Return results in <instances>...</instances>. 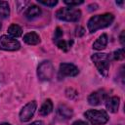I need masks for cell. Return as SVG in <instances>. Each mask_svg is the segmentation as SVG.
Instances as JSON below:
<instances>
[{
    "label": "cell",
    "mask_w": 125,
    "mask_h": 125,
    "mask_svg": "<svg viewBox=\"0 0 125 125\" xmlns=\"http://www.w3.org/2000/svg\"><path fill=\"white\" fill-rule=\"evenodd\" d=\"M114 20V16L110 13H105L103 15H97L92 17L88 21V29L91 33L97 31L98 29L104 28L111 24V22Z\"/></svg>",
    "instance_id": "obj_1"
},
{
    "label": "cell",
    "mask_w": 125,
    "mask_h": 125,
    "mask_svg": "<svg viewBox=\"0 0 125 125\" xmlns=\"http://www.w3.org/2000/svg\"><path fill=\"white\" fill-rule=\"evenodd\" d=\"M91 60L97 66L98 70L104 76H106L109 69V62H110V55L104 53H97L91 57Z\"/></svg>",
    "instance_id": "obj_2"
},
{
    "label": "cell",
    "mask_w": 125,
    "mask_h": 125,
    "mask_svg": "<svg viewBox=\"0 0 125 125\" xmlns=\"http://www.w3.org/2000/svg\"><path fill=\"white\" fill-rule=\"evenodd\" d=\"M56 17L64 21H78L81 18V11L72 7H64L56 12Z\"/></svg>",
    "instance_id": "obj_3"
},
{
    "label": "cell",
    "mask_w": 125,
    "mask_h": 125,
    "mask_svg": "<svg viewBox=\"0 0 125 125\" xmlns=\"http://www.w3.org/2000/svg\"><path fill=\"white\" fill-rule=\"evenodd\" d=\"M84 115L93 125H103L108 121V115L104 110L89 109L84 113Z\"/></svg>",
    "instance_id": "obj_4"
},
{
    "label": "cell",
    "mask_w": 125,
    "mask_h": 125,
    "mask_svg": "<svg viewBox=\"0 0 125 125\" xmlns=\"http://www.w3.org/2000/svg\"><path fill=\"white\" fill-rule=\"evenodd\" d=\"M37 74L40 80L42 81H49L53 78L54 75V66L50 61L42 62L37 68Z\"/></svg>",
    "instance_id": "obj_5"
},
{
    "label": "cell",
    "mask_w": 125,
    "mask_h": 125,
    "mask_svg": "<svg viewBox=\"0 0 125 125\" xmlns=\"http://www.w3.org/2000/svg\"><path fill=\"white\" fill-rule=\"evenodd\" d=\"M21 47L20 42L11 36L2 35L0 37V49L5 51H17Z\"/></svg>",
    "instance_id": "obj_6"
},
{
    "label": "cell",
    "mask_w": 125,
    "mask_h": 125,
    "mask_svg": "<svg viewBox=\"0 0 125 125\" xmlns=\"http://www.w3.org/2000/svg\"><path fill=\"white\" fill-rule=\"evenodd\" d=\"M36 106H37V104H36L35 101L29 102L28 104H26L22 107L21 112H20V119H21V121H22V122L29 121L31 119V117L33 116L35 110H36Z\"/></svg>",
    "instance_id": "obj_7"
},
{
    "label": "cell",
    "mask_w": 125,
    "mask_h": 125,
    "mask_svg": "<svg viewBox=\"0 0 125 125\" xmlns=\"http://www.w3.org/2000/svg\"><path fill=\"white\" fill-rule=\"evenodd\" d=\"M107 99V94L104 90H98L93 92L88 97V103L91 105H98Z\"/></svg>",
    "instance_id": "obj_8"
},
{
    "label": "cell",
    "mask_w": 125,
    "mask_h": 125,
    "mask_svg": "<svg viewBox=\"0 0 125 125\" xmlns=\"http://www.w3.org/2000/svg\"><path fill=\"white\" fill-rule=\"evenodd\" d=\"M79 73V69L72 63L62 62L60 65V74L62 76H75Z\"/></svg>",
    "instance_id": "obj_9"
},
{
    "label": "cell",
    "mask_w": 125,
    "mask_h": 125,
    "mask_svg": "<svg viewBox=\"0 0 125 125\" xmlns=\"http://www.w3.org/2000/svg\"><path fill=\"white\" fill-rule=\"evenodd\" d=\"M119 104H120V99H119L118 97H116V96L107 98V99L105 100V106H106V109L109 110V111L112 112V113L117 112L118 107H119Z\"/></svg>",
    "instance_id": "obj_10"
},
{
    "label": "cell",
    "mask_w": 125,
    "mask_h": 125,
    "mask_svg": "<svg viewBox=\"0 0 125 125\" xmlns=\"http://www.w3.org/2000/svg\"><path fill=\"white\" fill-rule=\"evenodd\" d=\"M40 14H41V9L38 6H36V5H31L25 11L24 16L28 20H32V19H35L38 16H40Z\"/></svg>",
    "instance_id": "obj_11"
},
{
    "label": "cell",
    "mask_w": 125,
    "mask_h": 125,
    "mask_svg": "<svg viewBox=\"0 0 125 125\" xmlns=\"http://www.w3.org/2000/svg\"><path fill=\"white\" fill-rule=\"evenodd\" d=\"M23 41L28 45H37L40 42V37L36 32H28L23 36Z\"/></svg>",
    "instance_id": "obj_12"
},
{
    "label": "cell",
    "mask_w": 125,
    "mask_h": 125,
    "mask_svg": "<svg viewBox=\"0 0 125 125\" xmlns=\"http://www.w3.org/2000/svg\"><path fill=\"white\" fill-rule=\"evenodd\" d=\"M107 45V35L106 34H102L93 44V48L96 50H103L106 47Z\"/></svg>",
    "instance_id": "obj_13"
},
{
    "label": "cell",
    "mask_w": 125,
    "mask_h": 125,
    "mask_svg": "<svg viewBox=\"0 0 125 125\" xmlns=\"http://www.w3.org/2000/svg\"><path fill=\"white\" fill-rule=\"evenodd\" d=\"M52 110H53V103L50 99H48L41 105V107L39 109V114L42 116H46V115L50 114Z\"/></svg>",
    "instance_id": "obj_14"
},
{
    "label": "cell",
    "mask_w": 125,
    "mask_h": 125,
    "mask_svg": "<svg viewBox=\"0 0 125 125\" xmlns=\"http://www.w3.org/2000/svg\"><path fill=\"white\" fill-rule=\"evenodd\" d=\"M8 33L10 34L11 37L13 38H17V37H20L22 33V29L20 25L18 24H11L8 28Z\"/></svg>",
    "instance_id": "obj_15"
},
{
    "label": "cell",
    "mask_w": 125,
    "mask_h": 125,
    "mask_svg": "<svg viewBox=\"0 0 125 125\" xmlns=\"http://www.w3.org/2000/svg\"><path fill=\"white\" fill-rule=\"evenodd\" d=\"M72 43H73L72 40H62V39H61V40H59V41L56 42L57 46H58L61 50L64 51V52L68 51V50L71 48Z\"/></svg>",
    "instance_id": "obj_16"
},
{
    "label": "cell",
    "mask_w": 125,
    "mask_h": 125,
    "mask_svg": "<svg viewBox=\"0 0 125 125\" xmlns=\"http://www.w3.org/2000/svg\"><path fill=\"white\" fill-rule=\"evenodd\" d=\"M59 112L64 118H70L72 116V109L65 104H61L59 106Z\"/></svg>",
    "instance_id": "obj_17"
},
{
    "label": "cell",
    "mask_w": 125,
    "mask_h": 125,
    "mask_svg": "<svg viewBox=\"0 0 125 125\" xmlns=\"http://www.w3.org/2000/svg\"><path fill=\"white\" fill-rule=\"evenodd\" d=\"M10 15V8L9 4L6 1H0V17L1 18H7Z\"/></svg>",
    "instance_id": "obj_18"
},
{
    "label": "cell",
    "mask_w": 125,
    "mask_h": 125,
    "mask_svg": "<svg viewBox=\"0 0 125 125\" xmlns=\"http://www.w3.org/2000/svg\"><path fill=\"white\" fill-rule=\"evenodd\" d=\"M112 59L113 60H117V61H120V60H123L124 57H125V53H124V49L121 48V49H118L117 51L113 52L112 55H111Z\"/></svg>",
    "instance_id": "obj_19"
},
{
    "label": "cell",
    "mask_w": 125,
    "mask_h": 125,
    "mask_svg": "<svg viewBox=\"0 0 125 125\" xmlns=\"http://www.w3.org/2000/svg\"><path fill=\"white\" fill-rule=\"evenodd\" d=\"M62 34H63L62 30L60 27H57V29H56V31H55V37H54V39H55V42H57V41L61 40V39H62Z\"/></svg>",
    "instance_id": "obj_20"
},
{
    "label": "cell",
    "mask_w": 125,
    "mask_h": 125,
    "mask_svg": "<svg viewBox=\"0 0 125 125\" xmlns=\"http://www.w3.org/2000/svg\"><path fill=\"white\" fill-rule=\"evenodd\" d=\"M83 3V1L82 0H76V1H69V0H65L64 1V4H66V5H68V6H70V7H73V6H78V5H80V4H82Z\"/></svg>",
    "instance_id": "obj_21"
},
{
    "label": "cell",
    "mask_w": 125,
    "mask_h": 125,
    "mask_svg": "<svg viewBox=\"0 0 125 125\" xmlns=\"http://www.w3.org/2000/svg\"><path fill=\"white\" fill-rule=\"evenodd\" d=\"M38 2L40 4H43V5L49 6V7H54V6H56L58 4V1H56V0H53V1H42V0H40Z\"/></svg>",
    "instance_id": "obj_22"
},
{
    "label": "cell",
    "mask_w": 125,
    "mask_h": 125,
    "mask_svg": "<svg viewBox=\"0 0 125 125\" xmlns=\"http://www.w3.org/2000/svg\"><path fill=\"white\" fill-rule=\"evenodd\" d=\"M75 30H76V31H75V34H76V36H78V37H81V36L84 35V33H85V29H84L83 27H81V26L76 27Z\"/></svg>",
    "instance_id": "obj_23"
},
{
    "label": "cell",
    "mask_w": 125,
    "mask_h": 125,
    "mask_svg": "<svg viewBox=\"0 0 125 125\" xmlns=\"http://www.w3.org/2000/svg\"><path fill=\"white\" fill-rule=\"evenodd\" d=\"M124 34H125V31L123 30V31L121 32V34H120V37H119V38H120V43H121L122 46H124V44H125V43H124Z\"/></svg>",
    "instance_id": "obj_24"
},
{
    "label": "cell",
    "mask_w": 125,
    "mask_h": 125,
    "mask_svg": "<svg viewBox=\"0 0 125 125\" xmlns=\"http://www.w3.org/2000/svg\"><path fill=\"white\" fill-rule=\"evenodd\" d=\"M72 125H88L85 121H82V120H77V121H75V122H73V124Z\"/></svg>",
    "instance_id": "obj_25"
},
{
    "label": "cell",
    "mask_w": 125,
    "mask_h": 125,
    "mask_svg": "<svg viewBox=\"0 0 125 125\" xmlns=\"http://www.w3.org/2000/svg\"><path fill=\"white\" fill-rule=\"evenodd\" d=\"M29 125H45L44 124V122H42V121H34V122H32L31 124H29Z\"/></svg>",
    "instance_id": "obj_26"
},
{
    "label": "cell",
    "mask_w": 125,
    "mask_h": 125,
    "mask_svg": "<svg viewBox=\"0 0 125 125\" xmlns=\"http://www.w3.org/2000/svg\"><path fill=\"white\" fill-rule=\"evenodd\" d=\"M116 4H118V5H122L123 2H122V1H120V2H116Z\"/></svg>",
    "instance_id": "obj_27"
},
{
    "label": "cell",
    "mask_w": 125,
    "mask_h": 125,
    "mask_svg": "<svg viewBox=\"0 0 125 125\" xmlns=\"http://www.w3.org/2000/svg\"><path fill=\"white\" fill-rule=\"evenodd\" d=\"M0 125H10V124L9 123H1Z\"/></svg>",
    "instance_id": "obj_28"
},
{
    "label": "cell",
    "mask_w": 125,
    "mask_h": 125,
    "mask_svg": "<svg viewBox=\"0 0 125 125\" xmlns=\"http://www.w3.org/2000/svg\"><path fill=\"white\" fill-rule=\"evenodd\" d=\"M0 29H1V23H0Z\"/></svg>",
    "instance_id": "obj_29"
}]
</instances>
